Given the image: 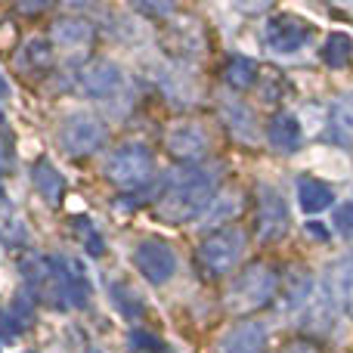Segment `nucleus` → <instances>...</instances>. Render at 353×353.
Wrapping results in <instances>:
<instances>
[{
    "mask_svg": "<svg viewBox=\"0 0 353 353\" xmlns=\"http://www.w3.org/2000/svg\"><path fill=\"white\" fill-rule=\"evenodd\" d=\"M214 199V183L208 180V174L201 171H183L171 176V183L165 186L159 201V217L168 223L180 226L195 220Z\"/></svg>",
    "mask_w": 353,
    "mask_h": 353,
    "instance_id": "1",
    "label": "nucleus"
},
{
    "mask_svg": "<svg viewBox=\"0 0 353 353\" xmlns=\"http://www.w3.org/2000/svg\"><path fill=\"white\" fill-rule=\"evenodd\" d=\"M276 288H279V273H276V267L273 263L254 261L232 282L230 294H226V298H230L226 304H230L232 313H254L276 298Z\"/></svg>",
    "mask_w": 353,
    "mask_h": 353,
    "instance_id": "2",
    "label": "nucleus"
},
{
    "mask_svg": "<svg viewBox=\"0 0 353 353\" xmlns=\"http://www.w3.org/2000/svg\"><path fill=\"white\" fill-rule=\"evenodd\" d=\"M245 254V232L239 226H226V230L214 232L201 242L199 248V267L205 276H226L239 267Z\"/></svg>",
    "mask_w": 353,
    "mask_h": 353,
    "instance_id": "3",
    "label": "nucleus"
},
{
    "mask_svg": "<svg viewBox=\"0 0 353 353\" xmlns=\"http://www.w3.org/2000/svg\"><path fill=\"white\" fill-rule=\"evenodd\" d=\"M155 171V159L143 143H128L121 146L105 165V176L121 189H137L143 183H149V176Z\"/></svg>",
    "mask_w": 353,
    "mask_h": 353,
    "instance_id": "4",
    "label": "nucleus"
},
{
    "mask_svg": "<svg viewBox=\"0 0 353 353\" xmlns=\"http://www.w3.org/2000/svg\"><path fill=\"white\" fill-rule=\"evenodd\" d=\"M288 232V208L285 199L276 186L270 183H261L257 186V239L267 245L285 239Z\"/></svg>",
    "mask_w": 353,
    "mask_h": 353,
    "instance_id": "5",
    "label": "nucleus"
},
{
    "mask_svg": "<svg viewBox=\"0 0 353 353\" xmlns=\"http://www.w3.org/2000/svg\"><path fill=\"white\" fill-rule=\"evenodd\" d=\"M59 140L68 155H90L103 146L105 128L93 115H87V112H74V115H68L65 124H62Z\"/></svg>",
    "mask_w": 353,
    "mask_h": 353,
    "instance_id": "6",
    "label": "nucleus"
},
{
    "mask_svg": "<svg viewBox=\"0 0 353 353\" xmlns=\"http://www.w3.org/2000/svg\"><path fill=\"white\" fill-rule=\"evenodd\" d=\"M134 263L143 273V279H149L152 285H165L176 273V257L171 245L161 242V239H143L134 251Z\"/></svg>",
    "mask_w": 353,
    "mask_h": 353,
    "instance_id": "7",
    "label": "nucleus"
},
{
    "mask_svg": "<svg viewBox=\"0 0 353 353\" xmlns=\"http://www.w3.org/2000/svg\"><path fill=\"white\" fill-rule=\"evenodd\" d=\"M307 37H310V28L294 16H273L263 28V43L273 53H298L307 43Z\"/></svg>",
    "mask_w": 353,
    "mask_h": 353,
    "instance_id": "8",
    "label": "nucleus"
},
{
    "mask_svg": "<svg viewBox=\"0 0 353 353\" xmlns=\"http://www.w3.org/2000/svg\"><path fill=\"white\" fill-rule=\"evenodd\" d=\"M78 81H81V87H84V93L105 99L121 87V72H118V65H112L109 59H93L81 68Z\"/></svg>",
    "mask_w": 353,
    "mask_h": 353,
    "instance_id": "9",
    "label": "nucleus"
},
{
    "mask_svg": "<svg viewBox=\"0 0 353 353\" xmlns=\"http://www.w3.org/2000/svg\"><path fill=\"white\" fill-rule=\"evenodd\" d=\"M168 152L180 161H199L208 152V134L199 124H176L168 134Z\"/></svg>",
    "mask_w": 353,
    "mask_h": 353,
    "instance_id": "10",
    "label": "nucleus"
},
{
    "mask_svg": "<svg viewBox=\"0 0 353 353\" xmlns=\"http://www.w3.org/2000/svg\"><path fill=\"white\" fill-rule=\"evenodd\" d=\"M263 347H267V325L254 319L232 325L220 341V353H263Z\"/></svg>",
    "mask_w": 353,
    "mask_h": 353,
    "instance_id": "11",
    "label": "nucleus"
},
{
    "mask_svg": "<svg viewBox=\"0 0 353 353\" xmlns=\"http://www.w3.org/2000/svg\"><path fill=\"white\" fill-rule=\"evenodd\" d=\"M267 140H270V146L279 149V152H294V149L301 146V140H304L298 118L288 115V112L276 115L273 121L267 124Z\"/></svg>",
    "mask_w": 353,
    "mask_h": 353,
    "instance_id": "12",
    "label": "nucleus"
},
{
    "mask_svg": "<svg viewBox=\"0 0 353 353\" xmlns=\"http://www.w3.org/2000/svg\"><path fill=\"white\" fill-rule=\"evenodd\" d=\"M329 292L335 298V304H341V310L353 316V257H344L332 267Z\"/></svg>",
    "mask_w": 353,
    "mask_h": 353,
    "instance_id": "13",
    "label": "nucleus"
},
{
    "mask_svg": "<svg viewBox=\"0 0 353 353\" xmlns=\"http://www.w3.org/2000/svg\"><path fill=\"white\" fill-rule=\"evenodd\" d=\"M332 199H335V192H332L329 183L316 180V176H301L298 180V201L307 214L325 211L332 205Z\"/></svg>",
    "mask_w": 353,
    "mask_h": 353,
    "instance_id": "14",
    "label": "nucleus"
},
{
    "mask_svg": "<svg viewBox=\"0 0 353 353\" xmlns=\"http://www.w3.org/2000/svg\"><path fill=\"white\" fill-rule=\"evenodd\" d=\"M223 78L232 90H248V87L257 84L261 78V65L248 56H230L226 59V68H223Z\"/></svg>",
    "mask_w": 353,
    "mask_h": 353,
    "instance_id": "15",
    "label": "nucleus"
},
{
    "mask_svg": "<svg viewBox=\"0 0 353 353\" xmlns=\"http://www.w3.org/2000/svg\"><path fill=\"white\" fill-rule=\"evenodd\" d=\"M34 186H37V192L47 199V205H59L62 192H65V180H62V174L56 171L47 159H41L34 165Z\"/></svg>",
    "mask_w": 353,
    "mask_h": 353,
    "instance_id": "16",
    "label": "nucleus"
},
{
    "mask_svg": "<svg viewBox=\"0 0 353 353\" xmlns=\"http://www.w3.org/2000/svg\"><path fill=\"white\" fill-rule=\"evenodd\" d=\"M310 298H313V276L307 273V270H294V273H288L285 292H282V304H285V310H298V307L307 304Z\"/></svg>",
    "mask_w": 353,
    "mask_h": 353,
    "instance_id": "17",
    "label": "nucleus"
},
{
    "mask_svg": "<svg viewBox=\"0 0 353 353\" xmlns=\"http://www.w3.org/2000/svg\"><path fill=\"white\" fill-rule=\"evenodd\" d=\"M353 59V41L344 31H335V34L325 37L323 43V62L329 68H347Z\"/></svg>",
    "mask_w": 353,
    "mask_h": 353,
    "instance_id": "18",
    "label": "nucleus"
},
{
    "mask_svg": "<svg viewBox=\"0 0 353 353\" xmlns=\"http://www.w3.org/2000/svg\"><path fill=\"white\" fill-rule=\"evenodd\" d=\"M332 128H335V137L344 143L347 149H353V99H341L332 112Z\"/></svg>",
    "mask_w": 353,
    "mask_h": 353,
    "instance_id": "19",
    "label": "nucleus"
},
{
    "mask_svg": "<svg viewBox=\"0 0 353 353\" xmlns=\"http://www.w3.org/2000/svg\"><path fill=\"white\" fill-rule=\"evenodd\" d=\"M53 31L62 43H87L93 34V28L87 22H81V19H62V22H56Z\"/></svg>",
    "mask_w": 353,
    "mask_h": 353,
    "instance_id": "20",
    "label": "nucleus"
},
{
    "mask_svg": "<svg viewBox=\"0 0 353 353\" xmlns=\"http://www.w3.org/2000/svg\"><path fill=\"white\" fill-rule=\"evenodd\" d=\"M25 62H28L31 68H50L53 65V50H50V43L47 41H41V37H34V41L25 47Z\"/></svg>",
    "mask_w": 353,
    "mask_h": 353,
    "instance_id": "21",
    "label": "nucleus"
},
{
    "mask_svg": "<svg viewBox=\"0 0 353 353\" xmlns=\"http://www.w3.org/2000/svg\"><path fill=\"white\" fill-rule=\"evenodd\" d=\"M112 304H118V310L124 313V316H140L143 313V304L140 301H134V294H130L128 285H112Z\"/></svg>",
    "mask_w": 353,
    "mask_h": 353,
    "instance_id": "22",
    "label": "nucleus"
},
{
    "mask_svg": "<svg viewBox=\"0 0 353 353\" xmlns=\"http://www.w3.org/2000/svg\"><path fill=\"white\" fill-rule=\"evenodd\" d=\"M130 344H134V350H146V353L165 350V344H161L155 335H149V332H130Z\"/></svg>",
    "mask_w": 353,
    "mask_h": 353,
    "instance_id": "23",
    "label": "nucleus"
},
{
    "mask_svg": "<svg viewBox=\"0 0 353 353\" xmlns=\"http://www.w3.org/2000/svg\"><path fill=\"white\" fill-rule=\"evenodd\" d=\"M335 230L341 232V236H350L353 239V201H344V205H338V211H335Z\"/></svg>",
    "mask_w": 353,
    "mask_h": 353,
    "instance_id": "24",
    "label": "nucleus"
},
{
    "mask_svg": "<svg viewBox=\"0 0 353 353\" xmlns=\"http://www.w3.org/2000/svg\"><path fill=\"white\" fill-rule=\"evenodd\" d=\"M78 223L84 226V245H87V251H90V254H103V239H99V232L93 230L87 220H78Z\"/></svg>",
    "mask_w": 353,
    "mask_h": 353,
    "instance_id": "25",
    "label": "nucleus"
},
{
    "mask_svg": "<svg viewBox=\"0 0 353 353\" xmlns=\"http://www.w3.org/2000/svg\"><path fill=\"white\" fill-rule=\"evenodd\" d=\"M279 353H323L316 347V344H310V341H292V344H285Z\"/></svg>",
    "mask_w": 353,
    "mask_h": 353,
    "instance_id": "26",
    "label": "nucleus"
},
{
    "mask_svg": "<svg viewBox=\"0 0 353 353\" xmlns=\"http://www.w3.org/2000/svg\"><path fill=\"white\" fill-rule=\"evenodd\" d=\"M19 319H10V316H0V335L3 338H16L22 332V325H16Z\"/></svg>",
    "mask_w": 353,
    "mask_h": 353,
    "instance_id": "27",
    "label": "nucleus"
},
{
    "mask_svg": "<svg viewBox=\"0 0 353 353\" xmlns=\"http://www.w3.org/2000/svg\"><path fill=\"white\" fill-rule=\"evenodd\" d=\"M137 10L140 12H149V16H168V12H171V6H149V3H137Z\"/></svg>",
    "mask_w": 353,
    "mask_h": 353,
    "instance_id": "28",
    "label": "nucleus"
},
{
    "mask_svg": "<svg viewBox=\"0 0 353 353\" xmlns=\"http://www.w3.org/2000/svg\"><path fill=\"white\" fill-rule=\"evenodd\" d=\"M307 232H310L313 239H319V242H325V239H329V232H325L319 223H307Z\"/></svg>",
    "mask_w": 353,
    "mask_h": 353,
    "instance_id": "29",
    "label": "nucleus"
},
{
    "mask_svg": "<svg viewBox=\"0 0 353 353\" xmlns=\"http://www.w3.org/2000/svg\"><path fill=\"white\" fill-rule=\"evenodd\" d=\"M3 93H6V84H3V78H0V97H3Z\"/></svg>",
    "mask_w": 353,
    "mask_h": 353,
    "instance_id": "30",
    "label": "nucleus"
},
{
    "mask_svg": "<svg viewBox=\"0 0 353 353\" xmlns=\"http://www.w3.org/2000/svg\"><path fill=\"white\" fill-rule=\"evenodd\" d=\"M0 199H3V186H0Z\"/></svg>",
    "mask_w": 353,
    "mask_h": 353,
    "instance_id": "31",
    "label": "nucleus"
},
{
    "mask_svg": "<svg viewBox=\"0 0 353 353\" xmlns=\"http://www.w3.org/2000/svg\"><path fill=\"white\" fill-rule=\"evenodd\" d=\"M87 353H99V350H87Z\"/></svg>",
    "mask_w": 353,
    "mask_h": 353,
    "instance_id": "32",
    "label": "nucleus"
}]
</instances>
